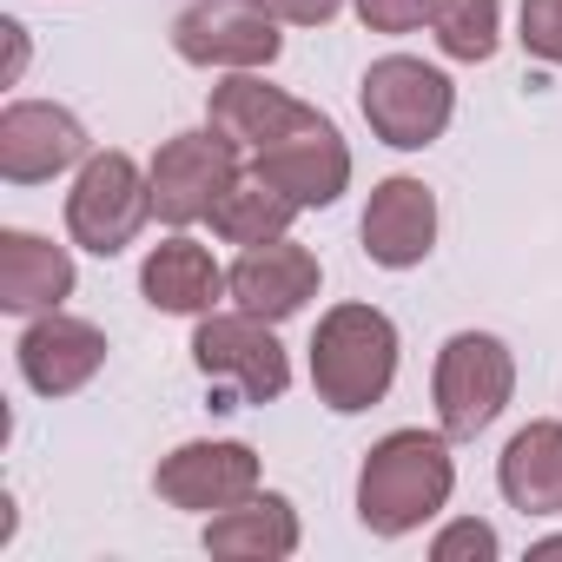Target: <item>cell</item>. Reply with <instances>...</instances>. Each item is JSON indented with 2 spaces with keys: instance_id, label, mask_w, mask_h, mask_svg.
<instances>
[{
  "instance_id": "30bf717a",
  "label": "cell",
  "mask_w": 562,
  "mask_h": 562,
  "mask_svg": "<svg viewBox=\"0 0 562 562\" xmlns=\"http://www.w3.org/2000/svg\"><path fill=\"white\" fill-rule=\"evenodd\" d=\"M93 159L87 120L60 100H8L0 113V179L8 186H47Z\"/></svg>"
},
{
  "instance_id": "7c38bea8",
  "label": "cell",
  "mask_w": 562,
  "mask_h": 562,
  "mask_svg": "<svg viewBox=\"0 0 562 562\" xmlns=\"http://www.w3.org/2000/svg\"><path fill=\"white\" fill-rule=\"evenodd\" d=\"M358 238H364V258H371V265H384V271H417V265L437 251V192H430L417 172L378 179L371 199H364Z\"/></svg>"
},
{
  "instance_id": "cb8c5ba5",
  "label": "cell",
  "mask_w": 562,
  "mask_h": 562,
  "mask_svg": "<svg viewBox=\"0 0 562 562\" xmlns=\"http://www.w3.org/2000/svg\"><path fill=\"white\" fill-rule=\"evenodd\" d=\"M351 14L371 34H417V27H430L437 0H351Z\"/></svg>"
},
{
  "instance_id": "603a6c76",
  "label": "cell",
  "mask_w": 562,
  "mask_h": 562,
  "mask_svg": "<svg viewBox=\"0 0 562 562\" xmlns=\"http://www.w3.org/2000/svg\"><path fill=\"white\" fill-rule=\"evenodd\" d=\"M516 41L529 60L562 67V0H522L516 8Z\"/></svg>"
},
{
  "instance_id": "9c48e42d",
  "label": "cell",
  "mask_w": 562,
  "mask_h": 562,
  "mask_svg": "<svg viewBox=\"0 0 562 562\" xmlns=\"http://www.w3.org/2000/svg\"><path fill=\"white\" fill-rule=\"evenodd\" d=\"M258 490H265L258 450L238 443V437H192V443L166 450L159 470H153V496L166 509H186V516H218V509H232Z\"/></svg>"
},
{
  "instance_id": "9a60e30c",
  "label": "cell",
  "mask_w": 562,
  "mask_h": 562,
  "mask_svg": "<svg viewBox=\"0 0 562 562\" xmlns=\"http://www.w3.org/2000/svg\"><path fill=\"white\" fill-rule=\"evenodd\" d=\"M312 120H318V106H305V100L285 93V87H271L265 74H225V80L205 93V126H212L218 139H232L245 159L265 153V146H278V139L299 133V126H312Z\"/></svg>"
},
{
  "instance_id": "484cf974",
  "label": "cell",
  "mask_w": 562,
  "mask_h": 562,
  "mask_svg": "<svg viewBox=\"0 0 562 562\" xmlns=\"http://www.w3.org/2000/svg\"><path fill=\"white\" fill-rule=\"evenodd\" d=\"M0 34H8V47H14V60H8V80H21V67H27V27H21V21H0Z\"/></svg>"
},
{
  "instance_id": "4fadbf2b",
  "label": "cell",
  "mask_w": 562,
  "mask_h": 562,
  "mask_svg": "<svg viewBox=\"0 0 562 562\" xmlns=\"http://www.w3.org/2000/svg\"><path fill=\"white\" fill-rule=\"evenodd\" d=\"M225 278H232V305H238V312H258V318H271V325H285V318H299V312L318 299L325 265H318L312 245H299V238L285 232V238L245 245Z\"/></svg>"
},
{
  "instance_id": "d6986e66",
  "label": "cell",
  "mask_w": 562,
  "mask_h": 562,
  "mask_svg": "<svg viewBox=\"0 0 562 562\" xmlns=\"http://www.w3.org/2000/svg\"><path fill=\"white\" fill-rule=\"evenodd\" d=\"M496 490L522 516H562V424L555 417H536L503 443Z\"/></svg>"
},
{
  "instance_id": "8fae6325",
  "label": "cell",
  "mask_w": 562,
  "mask_h": 562,
  "mask_svg": "<svg viewBox=\"0 0 562 562\" xmlns=\"http://www.w3.org/2000/svg\"><path fill=\"white\" fill-rule=\"evenodd\" d=\"M245 172H258L265 186H278L285 199H299L305 212H325V205H338L345 192H351V146H345V133L318 113L312 126H299V133H285L278 146H265V153H251V166Z\"/></svg>"
},
{
  "instance_id": "4316f807",
  "label": "cell",
  "mask_w": 562,
  "mask_h": 562,
  "mask_svg": "<svg viewBox=\"0 0 562 562\" xmlns=\"http://www.w3.org/2000/svg\"><path fill=\"white\" fill-rule=\"evenodd\" d=\"M549 555H562V536H542V542H529V562H549Z\"/></svg>"
},
{
  "instance_id": "ffe728a7",
  "label": "cell",
  "mask_w": 562,
  "mask_h": 562,
  "mask_svg": "<svg viewBox=\"0 0 562 562\" xmlns=\"http://www.w3.org/2000/svg\"><path fill=\"white\" fill-rule=\"evenodd\" d=\"M299 212H305L299 199H285L278 186H265L258 172H238V186L212 205V218H205V225H212L225 245H238V251H245V245H265V238H285V232L299 225Z\"/></svg>"
},
{
  "instance_id": "8992f818",
  "label": "cell",
  "mask_w": 562,
  "mask_h": 562,
  "mask_svg": "<svg viewBox=\"0 0 562 562\" xmlns=\"http://www.w3.org/2000/svg\"><path fill=\"white\" fill-rule=\"evenodd\" d=\"M146 218H159V212H153V172H146L133 153L106 146V153H93V159L74 172V192H67V238H74L80 251L120 258V251L146 232Z\"/></svg>"
},
{
  "instance_id": "5bb4252c",
  "label": "cell",
  "mask_w": 562,
  "mask_h": 562,
  "mask_svg": "<svg viewBox=\"0 0 562 562\" xmlns=\"http://www.w3.org/2000/svg\"><path fill=\"white\" fill-rule=\"evenodd\" d=\"M14 364H21L34 397H74L106 371V331L74 318V312H41V318H27Z\"/></svg>"
},
{
  "instance_id": "d4e9b609",
  "label": "cell",
  "mask_w": 562,
  "mask_h": 562,
  "mask_svg": "<svg viewBox=\"0 0 562 562\" xmlns=\"http://www.w3.org/2000/svg\"><path fill=\"white\" fill-rule=\"evenodd\" d=\"M265 8L285 21V27H325L345 14V0H265Z\"/></svg>"
},
{
  "instance_id": "7a4b0ae2",
  "label": "cell",
  "mask_w": 562,
  "mask_h": 562,
  "mask_svg": "<svg viewBox=\"0 0 562 562\" xmlns=\"http://www.w3.org/2000/svg\"><path fill=\"white\" fill-rule=\"evenodd\" d=\"M397 358H404V338L391 325V312L378 305H331L312 331V391L325 411L338 417H364L391 397L397 384Z\"/></svg>"
},
{
  "instance_id": "ba28073f",
  "label": "cell",
  "mask_w": 562,
  "mask_h": 562,
  "mask_svg": "<svg viewBox=\"0 0 562 562\" xmlns=\"http://www.w3.org/2000/svg\"><path fill=\"white\" fill-rule=\"evenodd\" d=\"M238 159H245V153H238L232 139H218L212 126H186V133L159 139V153L146 159V172H153V212H159L172 232L205 225L212 205L238 186V172H245Z\"/></svg>"
},
{
  "instance_id": "3957f363",
  "label": "cell",
  "mask_w": 562,
  "mask_h": 562,
  "mask_svg": "<svg viewBox=\"0 0 562 562\" xmlns=\"http://www.w3.org/2000/svg\"><path fill=\"white\" fill-rule=\"evenodd\" d=\"M192 364L212 384V411L278 404L292 391V358L278 345V325L258 312H205L192 318Z\"/></svg>"
},
{
  "instance_id": "2e32d148",
  "label": "cell",
  "mask_w": 562,
  "mask_h": 562,
  "mask_svg": "<svg viewBox=\"0 0 562 562\" xmlns=\"http://www.w3.org/2000/svg\"><path fill=\"white\" fill-rule=\"evenodd\" d=\"M139 299L159 318H205L232 299V278L192 232H172L139 258Z\"/></svg>"
},
{
  "instance_id": "6da1fadb",
  "label": "cell",
  "mask_w": 562,
  "mask_h": 562,
  "mask_svg": "<svg viewBox=\"0 0 562 562\" xmlns=\"http://www.w3.org/2000/svg\"><path fill=\"white\" fill-rule=\"evenodd\" d=\"M457 496V457L443 430H391L358 463V522L384 542L417 536Z\"/></svg>"
},
{
  "instance_id": "52a82bcc",
  "label": "cell",
  "mask_w": 562,
  "mask_h": 562,
  "mask_svg": "<svg viewBox=\"0 0 562 562\" xmlns=\"http://www.w3.org/2000/svg\"><path fill=\"white\" fill-rule=\"evenodd\" d=\"M265 0H192L172 21V54L205 74H265L285 54V34Z\"/></svg>"
},
{
  "instance_id": "e0dca14e",
  "label": "cell",
  "mask_w": 562,
  "mask_h": 562,
  "mask_svg": "<svg viewBox=\"0 0 562 562\" xmlns=\"http://www.w3.org/2000/svg\"><path fill=\"white\" fill-rule=\"evenodd\" d=\"M80 285V265L67 245L27 232V225H8L0 232V312L14 318H41V312H60Z\"/></svg>"
},
{
  "instance_id": "277c9868",
  "label": "cell",
  "mask_w": 562,
  "mask_h": 562,
  "mask_svg": "<svg viewBox=\"0 0 562 562\" xmlns=\"http://www.w3.org/2000/svg\"><path fill=\"white\" fill-rule=\"evenodd\" d=\"M358 113H364L371 139H384L391 153H430L457 120V87L443 67H430L417 54H384L358 80Z\"/></svg>"
},
{
  "instance_id": "7402d4cb",
  "label": "cell",
  "mask_w": 562,
  "mask_h": 562,
  "mask_svg": "<svg viewBox=\"0 0 562 562\" xmlns=\"http://www.w3.org/2000/svg\"><path fill=\"white\" fill-rule=\"evenodd\" d=\"M496 555H503V536L483 516H450L430 536V562H496Z\"/></svg>"
},
{
  "instance_id": "5b68a950",
  "label": "cell",
  "mask_w": 562,
  "mask_h": 562,
  "mask_svg": "<svg viewBox=\"0 0 562 562\" xmlns=\"http://www.w3.org/2000/svg\"><path fill=\"white\" fill-rule=\"evenodd\" d=\"M516 397V351L496 331H450L430 371V404H437V430L450 443L483 437Z\"/></svg>"
},
{
  "instance_id": "ac0fdd59",
  "label": "cell",
  "mask_w": 562,
  "mask_h": 562,
  "mask_svg": "<svg viewBox=\"0 0 562 562\" xmlns=\"http://www.w3.org/2000/svg\"><path fill=\"white\" fill-rule=\"evenodd\" d=\"M199 542H205V555H212V562H285V555H299L305 522H299L292 496L258 490V496H245V503H232V509L205 516Z\"/></svg>"
},
{
  "instance_id": "44dd1931",
  "label": "cell",
  "mask_w": 562,
  "mask_h": 562,
  "mask_svg": "<svg viewBox=\"0 0 562 562\" xmlns=\"http://www.w3.org/2000/svg\"><path fill=\"white\" fill-rule=\"evenodd\" d=\"M430 34H437V54H443V60L483 67V60H496V47H503V0H437Z\"/></svg>"
}]
</instances>
